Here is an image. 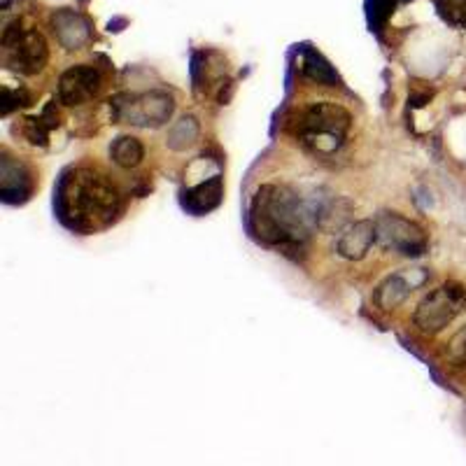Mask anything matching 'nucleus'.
<instances>
[{"label": "nucleus", "mask_w": 466, "mask_h": 466, "mask_svg": "<svg viewBox=\"0 0 466 466\" xmlns=\"http://www.w3.org/2000/svg\"><path fill=\"white\" fill-rule=\"evenodd\" d=\"M54 208L64 227L89 236L112 227L119 219L122 194L101 170L91 166H73L64 170L54 189Z\"/></svg>", "instance_id": "f257e3e1"}, {"label": "nucleus", "mask_w": 466, "mask_h": 466, "mask_svg": "<svg viewBox=\"0 0 466 466\" xmlns=\"http://www.w3.org/2000/svg\"><path fill=\"white\" fill-rule=\"evenodd\" d=\"M315 219L310 203L285 185H261L249 203V228L266 245L299 248L313 231Z\"/></svg>", "instance_id": "f03ea898"}, {"label": "nucleus", "mask_w": 466, "mask_h": 466, "mask_svg": "<svg viewBox=\"0 0 466 466\" xmlns=\"http://www.w3.org/2000/svg\"><path fill=\"white\" fill-rule=\"evenodd\" d=\"M350 127H352V115L343 106L319 101L299 110L291 122V133L310 152L331 157L343 147Z\"/></svg>", "instance_id": "7ed1b4c3"}, {"label": "nucleus", "mask_w": 466, "mask_h": 466, "mask_svg": "<svg viewBox=\"0 0 466 466\" xmlns=\"http://www.w3.org/2000/svg\"><path fill=\"white\" fill-rule=\"evenodd\" d=\"M0 47H3V61L15 73L35 75L49 61V47L45 35L33 26H26L22 19L3 28Z\"/></svg>", "instance_id": "20e7f679"}, {"label": "nucleus", "mask_w": 466, "mask_h": 466, "mask_svg": "<svg viewBox=\"0 0 466 466\" xmlns=\"http://www.w3.org/2000/svg\"><path fill=\"white\" fill-rule=\"evenodd\" d=\"M461 313H466V285L445 282L420 301L413 322L422 334L431 336L443 331Z\"/></svg>", "instance_id": "39448f33"}, {"label": "nucleus", "mask_w": 466, "mask_h": 466, "mask_svg": "<svg viewBox=\"0 0 466 466\" xmlns=\"http://www.w3.org/2000/svg\"><path fill=\"white\" fill-rule=\"evenodd\" d=\"M175 110L173 96L166 91H145V94H122L112 101V116L116 122L133 127L157 128L164 127Z\"/></svg>", "instance_id": "423d86ee"}, {"label": "nucleus", "mask_w": 466, "mask_h": 466, "mask_svg": "<svg viewBox=\"0 0 466 466\" xmlns=\"http://www.w3.org/2000/svg\"><path fill=\"white\" fill-rule=\"evenodd\" d=\"M378 245L401 257H422L430 248L427 233L420 224L410 222L399 212H382L376 219Z\"/></svg>", "instance_id": "0eeeda50"}, {"label": "nucleus", "mask_w": 466, "mask_h": 466, "mask_svg": "<svg viewBox=\"0 0 466 466\" xmlns=\"http://www.w3.org/2000/svg\"><path fill=\"white\" fill-rule=\"evenodd\" d=\"M430 280V270L427 268H403L387 276L380 285L373 291V303L380 310H394L401 306L415 289Z\"/></svg>", "instance_id": "6e6552de"}, {"label": "nucleus", "mask_w": 466, "mask_h": 466, "mask_svg": "<svg viewBox=\"0 0 466 466\" xmlns=\"http://www.w3.org/2000/svg\"><path fill=\"white\" fill-rule=\"evenodd\" d=\"M35 191V175L31 166L24 164L22 159L12 157L10 152H3L0 159V197L3 201L12 203H26Z\"/></svg>", "instance_id": "1a4fd4ad"}, {"label": "nucleus", "mask_w": 466, "mask_h": 466, "mask_svg": "<svg viewBox=\"0 0 466 466\" xmlns=\"http://www.w3.org/2000/svg\"><path fill=\"white\" fill-rule=\"evenodd\" d=\"M101 89V73L94 66H73L58 80V101L64 106H85Z\"/></svg>", "instance_id": "9d476101"}, {"label": "nucleus", "mask_w": 466, "mask_h": 466, "mask_svg": "<svg viewBox=\"0 0 466 466\" xmlns=\"http://www.w3.org/2000/svg\"><path fill=\"white\" fill-rule=\"evenodd\" d=\"M52 31L56 35L58 45L68 52H77V49L86 47L94 37V28H91L89 19L80 12L68 10H56L52 15Z\"/></svg>", "instance_id": "9b49d317"}, {"label": "nucleus", "mask_w": 466, "mask_h": 466, "mask_svg": "<svg viewBox=\"0 0 466 466\" xmlns=\"http://www.w3.org/2000/svg\"><path fill=\"white\" fill-rule=\"evenodd\" d=\"M378 243V228L373 219H361V222L352 224L348 231L339 238L336 245V252H339L343 259L360 261L369 255L371 245Z\"/></svg>", "instance_id": "f8f14e48"}, {"label": "nucleus", "mask_w": 466, "mask_h": 466, "mask_svg": "<svg viewBox=\"0 0 466 466\" xmlns=\"http://www.w3.org/2000/svg\"><path fill=\"white\" fill-rule=\"evenodd\" d=\"M224 198V182L222 175H212L206 182H198L182 194V208L191 215H208L215 208H219Z\"/></svg>", "instance_id": "ddd939ff"}, {"label": "nucleus", "mask_w": 466, "mask_h": 466, "mask_svg": "<svg viewBox=\"0 0 466 466\" xmlns=\"http://www.w3.org/2000/svg\"><path fill=\"white\" fill-rule=\"evenodd\" d=\"M110 157L119 168H136V166L143 164L145 147L138 138L122 136V138H116L115 143H112Z\"/></svg>", "instance_id": "4468645a"}, {"label": "nucleus", "mask_w": 466, "mask_h": 466, "mask_svg": "<svg viewBox=\"0 0 466 466\" xmlns=\"http://www.w3.org/2000/svg\"><path fill=\"white\" fill-rule=\"evenodd\" d=\"M198 133H201V127H198L197 116H182L180 122H175L168 131V138H166V145L175 152H182V149L191 147V145L198 140Z\"/></svg>", "instance_id": "2eb2a0df"}, {"label": "nucleus", "mask_w": 466, "mask_h": 466, "mask_svg": "<svg viewBox=\"0 0 466 466\" xmlns=\"http://www.w3.org/2000/svg\"><path fill=\"white\" fill-rule=\"evenodd\" d=\"M56 116H54L52 107L43 112L40 116H28L24 119V136L28 138V143L33 145H47V136L54 127H56Z\"/></svg>", "instance_id": "dca6fc26"}, {"label": "nucleus", "mask_w": 466, "mask_h": 466, "mask_svg": "<svg viewBox=\"0 0 466 466\" xmlns=\"http://www.w3.org/2000/svg\"><path fill=\"white\" fill-rule=\"evenodd\" d=\"M303 73H306V77H310V80L319 82V85L334 86L336 82H339L334 68L315 52H306V56H303Z\"/></svg>", "instance_id": "f3484780"}, {"label": "nucleus", "mask_w": 466, "mask_h": 466, "mask_svg": "<svg viewBox=\"0 0 466 466\" xmlns=\"http://www.w3.org/2000/svg\"><path fill=\"white\" fill-rule=\"evenodd\" d=\"M445 357L455 366H464L466 369V327H461L448 345H445Z\"/></svg>", "instance_id": "a211bd4d"}, {"label": "nucleus", "mask_w": 466, "mask_h": 466, "mask_svg": "<svg viewBox=\"0 0 466 466\" xmlns=\"http://www.w3.org/2000/svg\"><path fill=\"white\" fill-rule=\"evenodd\" d=\"M439 7L448 22L466 28V0H439Z\"/></svg>", "instance_id": "6ab92c4d"}, {"label": "nucleus", "mask_w": 466, "mask_h": 466, "mask_svg": "<svg viewBox=\"0 0 466 466\" xmlns=\"http://www.w3.org/2000/svg\"><path fill=\"white\" fill-rule=\"evenodd\" d=\"M28 106V94L26 91H12L10 86L3 89V115H10L15 107Z\"/></svg>", "instance_id": "aec40b11"}]
</instances>
